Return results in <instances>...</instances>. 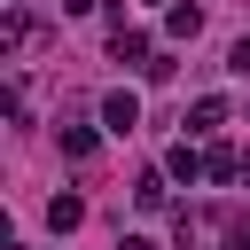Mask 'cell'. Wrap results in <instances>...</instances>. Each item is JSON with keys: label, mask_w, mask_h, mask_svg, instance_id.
Instances as JSON below:
<instances>
[{"label": "cell", "mask_w": 250, "mask_h": 250, "mask_svg": "<svg viewBox=\"0 0 250 250\" xmlns=\"http://www.w3.org/2000/svg\"><path fill=\"white\" fill-rule=\"evenodd\" d=\"M102 125H109V133H133V125H141V102H133V94H109V102H102Z\"/></svg>", "instance_id": "6da1fadb"}, {"label": "cell", "mask_w": 250, "mask_h": 250, "mask_svg": "<svg viewBox=\"0 0 250 250\" xmlns=\"http://www.w3.org/2000/svg\"><path fill=\"white\" fill-rule=\"evenodd\" d=\"M109 47H117V62H141V55H148V39H141V31H125V23L109 31ZM141 70H148V62H141Z\"/></svg>", "instance_id": "7a4b0ae2"}, {"label": "cell", "mask_w": 250, "mask_h": 250, "mask_svg": "<svg viewBox=\"0 0 250 250\" xmlns=\"http://www.w3.org/2000/svg\"><path fill=\"white\" fill-rule=\"evenodd\" d=\"M164 172H172V180H195V172H211V164H203L195 148H172V156H164Z\"/></svg>", "instance_id": "3957f363"}, {"label": "cell", "mask_w": 250, "mask_h": 250, "mask_svg": "<svg viewBox=\"0 0 250 250\" xmlns=\"http://www.w3.org/2000/svg\"><path fill=\"white\" fill-rule=\"evenodd\" d=\"M164 31H172V39H195V31H203V16H195V8H172V16H164Z\"/></svg>", "instance_id": "277c9868"}, {"label": "cell", "mask_w": 250, "mask_h": 250, "mask_svg": "<svg viewBox=\"0 0 250 250\" xmlns=\"http://www.w3.org/2000/svg\"><path fill=\"white\" fill-rule=\"evenodd\" d=\"M47 219H55V227H78V219H86V203H78V195H55V203H47Z\"/></svg>", "instance_id": "5b68a950"}, {"label": "cell", "mask_w": 250, "mask_h": 250, "mask_svg": "<svg viewBox=\"0 0 250 250\" xmlns=\"http://www.w3.org/2000/svg\"><path fill=\"white\" fill-rule=\"evenodd\" d=\"M195 125H203V133H211V125H227V102H219V94H203V102H195Z\"/></svg>", "instance_id": "8992f818"}, {"label": "cell", "mask_w": 250, "mask_h": 250, "mask_svg": "<svg viewBox=\"0 0 250 250\" xmlns=\"http://www.w3.org/2000/svg\"><path fill=\"white\" fill-rule=\"evenodd\" d=\"M62 156H94V133L86 125H62Z\"/></svg>", "instance_id": "52a82bcc"}, {"label": "cell", "mask_w": 250, "mask_h": 250, "mask_svg": "<svg viewBox=\"0 0 250 250\" xmlns=\"http://www.w3.org/2000/svg\"><path fill=\"white\" fill-rule=\"evenodd\" d=\"M227 62H234V70H242V78H250V31H242V39H234V55H227Z\"/></svg>", "instance_id": "ba28073f"}, {"label": "cell", "mask_w": 250, "mask_h": 250, "mask_svg": "<svg viewBox=\"0 0 250 250\" xmlns=\"http://www.w3.org/2000/svg\"><path fill=\"white\" fill-rule=\"evenodd\" d=\"M117 250H156V242H148V234H125V242H117Z\"/></svg>", "instance_id": "9c48e42d"}, {"label": "cell", "mask_w": 250, "mask_h": 250, "mask_svg": "<svg viewBox=\"0 0 250 250\" xmlns=\"http://www.w3.org/2000/svg\"><path fill=\"white\" fill-rule=\"evenodd\" d=\"M62 8H70V16H86V8H94V0H62Z\"/></svg>", "instance_id": "30bf717a"}]
</instances>
